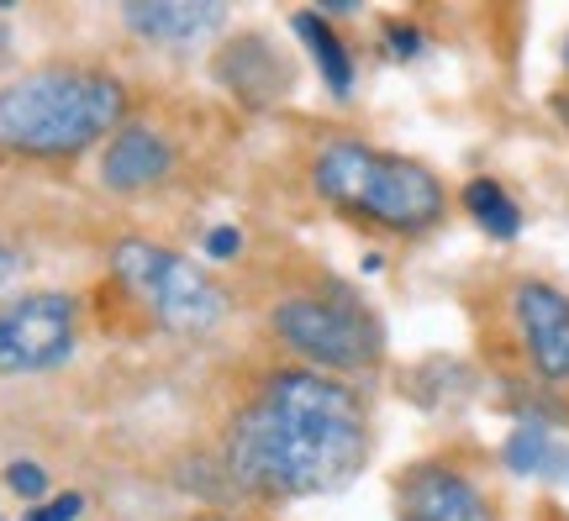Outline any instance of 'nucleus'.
Masks as SVG:
<instances>
[{"label":"nucleus","mask_w":569,"mask_h":521,"mask_svg":"<svg viewBox=\"0 0 569 521\" xmlns=\"http://www.w3.org/2000/svg\"><path fill=\"white\" fill-rule=\"evenodd\" d=\"M369 463V405L338 374L284 363L259 374L222 432V474L259 501L332 495Z\"/></svg>","instance_id":"nucleus-1"},{"label":"nucleus","mask_w":569,"mask_h":521,"mask_svg":"<svg viewBox=\"0 0 569 521\" xmlns=\"http://www.w3.org/2000/svg\"><path fill=\"white\" fill-rule=\"evenodd\" d=\"M127 117V84L96 63H42L0 84V153L63 163L111 142Z\"/></svg>","instance_id":"nucleus-2"},{"label":"nucleus","mask_w":569,"mask_h":521,"mask_svg":"<svg viewBox=\"0 0 569 521\" xmlns=\"http://www.w3.org/2000/svg\"><path fill=\"white\" fill-rule=\"evenodd\" d=\"M311 190L338 217L365 221L390 238H422L448 217V190L427 163L359 138H327L311 153Z\"/></svg>","instance_id":"nucleus-3"},{"label":"nucleus","mask_w":569,"mask_h":521,"mask_svg":"<svg viewBox=\"0 0 569 521\" xmlns=\"http://www.w3.org/2000/svg\"><path fill=\"white\" fill-rule=\"evenodd\" d=\"M269 338L317 374H369L386 359V327L348 290H301L274 301Z\"/></svg>","instance_id":"nucleus-4"},{"label":"nucleus","mask_w":569,"mask_h":521,"mask_svg":"<svg viewBox=\"0 0 569 521\" xmlns=\"http://www.w3.org/2000/svg\"><path fill=\"white\" fill-rule=\"evenodd\" d=\"M111 274L148 311V321H159L174 338H206L227 317V295L217 290V280L196 259H184V253H174V248H163L153 238L117 242L111 248Z\"/></svg>","instance_id":"nucleus-5"},{"label":"nucleus","mask_w":569,"mask_h":521,"mask_svg":"<svg viewBox=\"0 0 569 521\" xmlns=\"http://www.w3.org/2000/svg\"><path fill=\"white\" fill-rule=\"evenodd\" d=\"M80 305L63 290H32L0 301V374H42L74 359Z\"/></svg>","instance_id":"nucleus-6"},{"label":"nucleus","mask_w":569,"mask_h":521,"mask_svg":"<svg viewBox=\"0 0 569 521\" xmlns=\"http://www.w3.org/2000/svg\"><path fill=\"white\" fill-rule=\"evenodd\" d=\"M511 321L543 384H569V295L549 280L511 284Z\"/></svg>","instance_id":"nucleus-7"},{"label":"nucleus","mask_w":569,"mask_h":521,"mask_svg":"<svg viewBox=\"0 0 569 521\" xmlns=\"http://www.w3.org/2000/svg\"><path fill=\"white\" fill-rule=\"evenodd\" d=\"M396 517L401 521H496L486 490L465 469L438 459L411 463L396 480Z\"/></svg>","instance_id":"nucleus-8"},{"label":"nucleus","mask_w":569,"mask_h":521,"mask_svg":"<svg viewBox=\"0 0 569 521\" xmlns=\"http://www.w3.org/2000/svg\"><path fill=\"white\" fill-rule=\"evenodd\" d=\"M169 169H174V142L153 121H122L101 148V184L117 196L153 190V184L169 180Z\"/></svg>","instance_id":"nucleus-9"},{"label":"nucleus","mask_w":569,"mask_h":521,"mask_svg":"<svg viewBox=\"0 0 569 521\" xmlns=\"http://www.w3.org/2000/svg\"><path fill=\"white\" fill-rule=\"evenodd\" d=\"M211 69H217V84H227L243 106H274L280 96H290V63L259 32H243V38L222 42V53H217Z\"/></svg>","instance_id":"nucleus-10"},{"label":"nucleus","mask_w":569,"mask_h":521,"mask_svg":"<svg viewBox=\"0 0 569 521\" xmlns=\"http://www.w3.org/2000/svg\"><path fill=\"white\" fill-rule=\"evenodd\" d=\"M122 21L142 42H163V48H190V42L211 38L227 27L222 0H132L122 6Z\"/></svg>","instance_id":"nucleus-11"},{"label":"nucleus","mask_w":569,"mask_h":521,"mask_svg":"<svg viewBox=\"0 0 569 521\" xmlns=\"http://www.w3.org/2000/svg\"><path fill=\"white\" fill-rule=\"evenodd\" d=\"M501 463L517 480H543L569 490V438L559 432V421L517 417V427L501 442Z\"/></svg>","instance_id":"nucleus-12"},{"label":"nucleus","mask_w":569,"mask_h":521,"mask_svg":"<svg viewBox=\"0 0 569 521\" xmlns=\"http://www.w3.org/2000/svg\"><path fill=\"white\" fill-rule=\"evenodd\" d=\"M290 32L306 42V53H311V63H317V74H322V84L338 96V101H348L353 96V53H348V42L327 27L322 11H290Z\"/></svg>","instance_id":"nucleus-13"},{"label":"nucleus","mask_w":569,"mask_h":521,"mask_svg":"<svg viewBox=\"0 0 569 521\" xmlns=\"http://www.w3.org/2000/svg\"><path fill=\"white\" fill-rule=\"evenodd\" d=\"M459 206H465L469 221L496 242H517V232H522V206L511 201V190L496 184L490 174H475V180L459 190Z\"/></svg>","instance_id":"nucleus-14"},{"label":"nucleus","mask_w":569,"mask_h":521,"mask_svg":"<svg viewBox=\"0 0 569 521\" xmlns=\"http://www.w3.org/2000/svg\"><path fill=\"white\" fill-rule=\"evenodd\" d=\"M386 48H390V59H422L427 32L411 27V21H386Z\"/></svg>","instance_id":"nucleus-15"},{"label":"nucleus","mask_w":569,"mask_h":521,"mask_svg":"<svg viewBox=\"0 0 569 521\" xmlns=\"http://www.w3.org/2000/svg\"><path fill=\"white\" fill-rule=\"evenodd\" d=\"M6 484L17 490L21 501H42V490H48V474H42L32 459H17V463H6Z\"/></svg>","instance_id":"nucleus-16"},{"label":"nucleus","mask_w":569,"mask_h":521,"mask_svg":"<svg viewBox=\"0 0 569 521\" xmlns=\"http://www.w3.org/2000/svg\"><path fill=\"white\" fill-rule=\"evenodd\" d=\"M80 511H84V495L69 490V495H53L48 505H32L21 521H80Z\"/></svg>","instance_id":"nucleus-17"},{"label":"nucleus","mask_w":569,"mask_h":521,"mask_svg":"<svg viewBox=\"0 0 569 521\" xmlns=\"http://www.w3.org/2000/svg\"><path fill=\"white\" fill-rule=\"evenodd\" d=\"M206 253L217 263L238 259V253H243V232H238V227H211V232H206Z\"/></svg>","instance_id":"nucleus-18"},{"label":"nucleus","mask_w":569,"mask_h":521,"mask_svg":"<svg viewBox=\"0 0 569 521\" xmlns=\"http://www.w3.org/2000/svg\"><path fill=\"white\" fill-rule=\"evenodd\" d=\"M17 248H6V242H0V284H6V280H11V274H17Z\"/></svg>","instance_id":"nucleus-19"},{"label":"nucleus","mask_w":569,"mask_h":521,"mask_svg":"<svg viewBox=\"0 0 569 521\" xmlns=\"http://www.w3.org/2000/svg\"><path fill=\"white\" fill-rule=\"evenodd\" d=\"M553 111H559V121H565V127H569V90H565V96H559V101H553Z\"/></svg>","instance_id":"nucleus-20"},{"label":"nucleus","mask_w":569,"mask_h":521,"mask_svg":"<svg viewBox=\"0 0 569 521\" xmlns=\"http://www.w3.org/2000/svg\"><path fill=\"white\" fill-rule=\"evenodd\" d=\"M201 521H232V517H201Z\"/></svg>","instance_id":"nucleus-21"},{"label":"nucleus","mask_w":569,"mask_h":521,"mask_svg":"<svg viewBox=\"0 0 569 521\" xmlns=\"http://www.w3.org/2000/svg\"><path fill=\"white\" fill-rule=\"evenodd\" d=\"M565 69H569V42H565Z\"/></svg>","instance_id":"nucleus-22"}]
</instances>
